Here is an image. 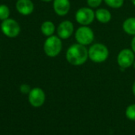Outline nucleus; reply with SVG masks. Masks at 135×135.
Listing matches in <instances>:
<instances>
[{
    "label": "nucleus",
    "instance_id": "nucleus-1",
    "mask_svg": "<svg viewBox=\"0 0 135 135\" xmlns=\"http://www.w3.org/2000/svg\"><path fill=\"white\" fill-rule=\"evenodd\" d=\"M66 60L73 66H81L86 63L88 57V49L85 45L76 43L66 51Z\"/></svg>",
    "mask_w": 135,
    "mask_h": 135
},
{
    "label": "nucleus",
    "instance_id": "nucleus-2",
    "mask_svg": "<svg viewBox=\"0 0 135 135\" xmlns=\"http://www.w3.org/2000/svg\"><path fill=\"white\" fill-rule=\"evenodd\" d=\"M108 56L109 49L102 43L92 44L88 49V57L94 63L100 64L105 62Z\"/></svg>",
    "mask_w": 135,
    "mask_h": 135
},
{
    "label": "nucleus",
    "instance_id": "nucleus-3",
    "mask_svg": "<svg viewBox=\"0 0 135 135\" xmlns=\"http://www.w3.org/2000/svg\"><path fill=\"white\" fill-rule=\"evenodd\" d=\"M43 49L48 56L56 57L62 50V39L56 35L48 37L44 42Z\"/></svg>",
    "mask_w": 135,
    "mask_h": 135
},
{
    "label": "nucleus",
    "instance_id": "nucleus-4",
    "mask_svg": "<svg viewBox=\"0 0 135 135\" xmlns=\"http://www.w3.org/2000/svg\"><path fill=\"white\" fill-rule=\"evenodd\" d=\"M75 39L76 43L83 45H91L95 39V33L88 26H81L75 32Z\"/></svg>",
    "mask_w": 135,
    "mask_h": 135
},
{
    "label": "nucleus",
    "instance_id": "nucleus-5",
    "mask_svg": "<svg viewBox=\"0 0 135 135\" xmlns=\"http://www.w3.org/2000/svg\"><path fill=\"white\" fill-rule=\"evenodd\" d=\"M75 19L80 26H89L95 19V13L89 7H81L76 12Z\"/></svg>",
    "mask_w": 135,
    "mask_h": 135
},
{
    "label": "nucleus",
    "instance_id": "nucleus-6",
    "mask_svg": "<svg viewBox=\"0 0 135 135\" xmlns=\"http://www.w3.org/2000/svg\"><path fill=\"white\" fill-rule=\"evenodd\" d=\"M134 60H135V53L132 49H122L118 52L117 56V63L120 67L121 70H124L133 66Z\"/></svg>",
    "mask_w": 135,
    "mask_h": 135
},
{
    "label": "nucleus",
    "instance_id": "nucleus-7",
    "mask_svg": "<svg viewBox=\"0 0 135 135\" xmlns=\"http://www.w3.org/2000/svg\"><path fill=\"white\" fill-rule=\"evenodd\" d=\"M1 30L7 37L14 38L18 36L21 31V28L18 22H17L15 19L7 18L2 22Z\"/></svg>",
    "mask_w": 135,
    "mask_h": 135
},
{
    "label": "nucleus",
    "instance_id": "nucleus-8",
    "mask_svg": "<svg viewBox=\"0 0 135 135\" xmlns=\"http://www.w3.org/2000/svg\"><path fill=\"white\" fill-rule=\"evenodd\" d=\"M73 33H74V25L69 20H64L61 22L56 29L57 36L62 40L69 39V37H71Z\"/></svg>",
    "mask_w": 135,
    "mask_h": 135
},
{
    "label": "nucleus",
    "instance_id": "nucleus-9",
    "mask_svg": "<svg viewBox=\"0 0 135 135\" xmlns=\"http://www.w3.org/2000/svg\"><path fill=\"white\" fill-rule=\"evenodd\" d=\"M45 101V94L40 88H34L31 89L29 93V102L34 107H41Z\"/></svg>",
    "mask_w": 135,
    "mask_h": 135
},
{
    "label": "nucleus",
    "instance_id": "nucleus-10",
    "mask_svg": "<svg viewBox=\"0 0 135 135\" xmlns=\"http://www.w3.org/2000/svg\"><path fill=\"white\" fill-rule=\"evenodd\" d=\"M53 11L60 17L65 16L71 10V3L69 0H53Z\"/></svg>",
    "mask_w": 135,
    "mask_h": 135
},
{
    "label": "nucleus",
    "instance_id": "nucleus-11",
    "mask_svg": "<svg viewBox=\"0 0 135 135\" xmlns=\"http://www.w3.org/2000/svg\"><path fill=\"white\" fill-rule=\"evenodd\" d=\"M16 9L19 14L24 16L31 15L34 10V4L31 0H18Z\"/></svg>",
    "mask_w": 135,
    "mask_h": 135
},
{
    "label": "nucleus",
    "instance_id": "nucleus-12",
    "mask_svg": "<svg viewBox=\"0 0 135 135\" xmlns=\"http://www.w3.org/2000/svg\"><path fill=\"white\" fill-rule=\"evenodd\" d=\"M95 18L96 20L103 24H107L110 22L112 15L109 10L105 8H98L95 11Z\"/></svg>",
    "mask_w": 135,
    "mask_h": 135
},
{
    "label": "nucleus",
    "instance_id": "nucleus-13",
    "mask_svg": "<svg viewBox=\"0 0 135 135\" xmlns=\"http://www.w3.org/2000/svg\"><path fill=\"white\" fill-rule=\"evenodd\" d=\"M123 31L130 36H135V17L126 18L122 23Z\"/></svg>",
    "mask_w": 135,
    "mask_h": 135
},
{
    "label": "nucleus",
    "instance_id": "nucleus-14",
    "mask_svg": "<svg viewBox=\"0 0 135 135\" xmlns=\"http://www.w3.org/2000/svg\"><path fill=\"white\" fill-rule=\"evenodd\" d=\"M55 30H56V26L54 23L52 22L51 21H45L41 26V31L42 34L47 37L54 35Z\"/></svg>",
    "mask_w": 135,
    "mask_h": 135
},
{
    "label": "nucleus",
    "instance_id": "nucleus-15",
    "mask_svg": "<svg viewBox=\"0 0 135 135\" xmlns=\"http://www.w3.org/2000/svg\"><path fill=\"white\" fill-rule=\"evenodd\" d=\"M103 2L113 9H119L124 4V0H103Z\"/></svg>",
    "mask_w": 135,
    "mask_h": 135
},
{
    "label": "nucleus",
    "instance_id": "nucleus-16",
    "mask_svg": "<svg viewBox=\"0 0 135 135\" xmlns=\"http://www.w3.org/2000/svg\"><path fill=\"white\" fill-rule=\"evenodd\" d=\"M10 13H11L10 9L7 5H4V4L0 5V20L4 21L9 18Z\"/></svg>",
    "mask_w": 135,
    "mask_h": 135
},
{
    "label": "nucleus",
    "instance_id": "nucleus-17",
    "mask_svg": "<svg viewBox=\"0 0 135 135\" xmlns=\"http://www.w3.org/2000/svg\"><path fill=\"white\" fill-rule=\"evenodd\" d=\"M126 116L131 121H135V104H131L126 110Z\"/></svg>",
    "mask_w": 135,
    "mask_h": 135
},
{
    "label": "nucleus",
    "instance_id": "nucleus-18",
    "mask_svg": "<svg viewBox=\"0 0 135 135\" xmlns=\"http://www.w3.org/2000/svg\"><path fill=\"white\" fill-rule=\"evenodd\" d=\"M103 0H87V4L89 7L95 9L100 7Z\"/></svg>",
    "mask_w": 135,
    "mask_h": 135
},
{
    "label": "nucleus",
    "instance_id": "nucleus-19",
    "mask_svg": "<svg viewBox=\"0 0 135 135\" xmlns=\"http://www.w3.org/2000/svg\"><path fill=\"white\" fill-rule=\"evenodd\" d=\"M30 91H31L30 86L26 84H23L20 86V91L23 94H29Z\"/></svg>",
    "mask_w": 135,
    "mask_h": 135
},
{
    "label": "nucleus",
    "instance_id": "nucleus-20",
    "mask_svg": "<svg viewBox=\"0 0 135 135\" xmlns=\"http://www.w3.org/2000/svg\"><path fill=\"white\" fill-rule=\"evenodd\" d=\"M131 49L135 53V36H133V37L132 38V41H131Z\"/></svg>",
    "mask_w": 135,
    "mask_h": 135
},
{
    "label": "nucleus",
    "instance_id": "nucleus-21",
    "mask_svg": "<svg viewBox=\"0 0 135 135\" xmlns=\"http://www.w3.org/2000/svg\"><path fill=\"white\" fill-rule=\"evenodd\" d=\"M132 92H133V95L135 96V81L133 82V86H132Z\"/></svg>",
    "mask_w": 135,
    "mask_h": 135
},
{
    "label": "nucleus",
    "instance_id": "nucleus-22",
    "mask_svg": "<svg viewBox=\"0 0 135 135\" xmlns=\"http://www.w3.org/2000/svg\"><path fill=\"white\" fill-rule=\"evenodd\" d=\"M41 1L44 2V3H50V2L53 1V0H41Z\"/></svg>",
    "mask_w": 135,
    "mask_h": 135
},
{
    "label": "nucleus",
    "instance_id": "nucleus-23",
    "mask_svg": "<svg viewBox=\"0 0 135 135\" xmlns=\"http://www.w3.org/2000/svg\"><path fill=\"white\" fill-rule=\"evenodd\" d=\"M131 2H132V3L135 6V0H131Z\"/></svg>",
    "mask_w": 135,
    "mask_h": 135
},
{
    "label": "nucleus",
    "instance_id": "nucleus-24",
    "mask_svg": "<svg viewBox=\"0 0 135 135\" xmlns=\"http://www.w3.org/2000/svg\"><path fill=\"white\" fill-rule=\"evenodd\" d=\"M133 69H135V60H134V62H133Z\"/></svg>",
    "mask_w": 135,
    "mask_h": 135
}]
</instances>
